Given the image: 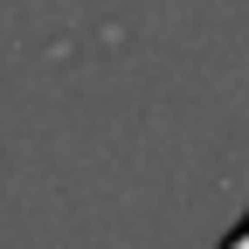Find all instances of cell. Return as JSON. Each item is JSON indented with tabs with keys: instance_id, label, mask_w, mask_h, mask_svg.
<instances>
[{
	"instance_id": "cell-1",
	"label": "cell",
	"mask_w": 249,
	"mask_h": 249,
	"mask_svg": "<svg viewBox=\"0 0 249 249\" xmlns=\"http://www.w3.org/2000/svg\"><path fill=\"white\" fill-rule=\"evenodd\" d=\"M222 249H249V214H242V229H235V235H229Z\"/></svg>"
}]
</instances>
